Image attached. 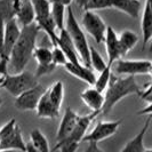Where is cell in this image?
Listing matches in <instances>:
<instances>
[{"mask_svg": "<svg viewBox=\"0 0 152 152\" xmlns=\"http://www.w3.org/2000/svg\"><path fill=\"white\" fill-rule=\"evenodd\" d=\"M45 93L48 96L49 101L52 102V104L56 109L60 110L63 99H64V85H63V83L62 81H56L50 87L46 88Z\"/></svg>", "mask_w": 152, "mask_h": 152, "instance_id": "603a6c76", "label": "cell"}, {"mask_svg": "<svg viewBox=\"0 0 152 152\" xmlns=\"http://www.w3.org/2000/svg\"><path fill=\"white\" fill-rule=\"evenodd\" d=\"M30 143L39 152H50V146L45 134L40 129H33L30 133Z\"/></svg>", "mask_w": 152, "mask_h": 152, "instance_id": "d4e9b609", "label": "cell"}, {"mask_svg": "<svg viewBox=\"0 0 152 152\" xmlns=\"http://www.w3.org/2000/svg\"><path fill=\"white\" fill-rule=\"evenodd\" d=\"M17 0H0V18L5 23L15 20Z\"/></svg>", "mask_w": 152, "mask_h": 152, "instance_id": "cb8c5ba5", "label": "cell"}, {"mask_svg": "<svg viewBox=\"0 0 152 152\" xmlns=\"http://www.w3.org/2000/svg\"><path fill=\"white\" fill-rule=\"evenodd\" d=\"M150 122H151V115L146 117V120H145L142 129L138 132L136 136L133 137L129 142L122 148V150L120 152H144V137L148 129H149Z\"/></svg>", "mask_w": 152, "mask_h": 152, "instance_id": "ac0fdd59", "label": "cell"}, {"mask_svg": "<svg viewBox=\"0 0 152 152\" xmlns=\"http://www.w3.org/2000/svg\"><path fill=\"white\" fill-rule=\"evenodd\" d=\"M65 30L69 33L71 41L76 48L78 56L81 61V64L87 66V68H91V64H89V45H88V41L87 38L85 36L84 31L80 28L79 23L77 21L75 13L72 10V8L66 7V16H65V25H64Z\"/></svg>", "mask_w": 152, "mask_h": 152, "instance_id": "3957f363", "label": "cell"}, {"mask_svg": "<svg viewBox=\"0 0 152 152\" xmlns=\"http://www.w3.org/2000/svg\"><path fill=\"white\" fill-rule=\"evenodd\" d=\"M65 12H66V7H64L63 5L50 2V15H52L53 22L55 24V28L58 29V30L64 29V25H65Z\"/></svg>", "mask_w": 152, "mask_h": 152, "instance_id": "484cf974", "label": "cell"}, {"mask_svg": "<svg viewBox=\"0 0 152 152\" xmlns=\"http://www.w3.org/2000/svg\"><path fill=\"white\" fill-rule=\"evenodd\" d=\"M99 114V112H91L86 115H80L79 120L75 126V128L72 130V133L69 135L68 138H65L64 141H69V142H76V143H80L83 142V138L87 134L88 127L91 126V121ZM63 142V141H62Z\"/></svg>", "mask_w": 152, "mask_h": 152, "instance_id": "4fadbf2b", "label": "cell"}, {"mask_svg": "<svg viewBox=\"0 0 152 152\" xmlns=\"http://www.w3.org/2000/svg\"><path fill=\"white\" fill-rule=\"evenodd\" d=\"M151 112H152V103H149V104H148V107H145L144 110L140 111L138 114H140V115H142V114L144 115V114H146V115L149 117V115H151Z\"/></svg>", "mask_w": 152, "mask_h": 152, "instance_id": "d590c367", "label": "cell"}, {"mask_svg": "<svg viewBox=\"0 0 152 152\" xmlns=\"http://www.w3.org/2000/svg\"><path fill=\"white\" fill-rule=\"evenodd\" d=\"M144 152H152V150H151V149H145Z\"/></svg>", "mask_w": 152, "mask_h": 152, "instance_id": "60d3db41", "label": "cell"}, {"mask_svg": "<svg viewBox=\"0 0 152 152\" xmlns=\"http://www.w3.org/2000/svg\"><path fill=\"white\" fill-rule=\"evenodd\" d=\"M15 20L20 26H26L34 23V10L31 0H17Z\"/></svg>", "mask_w": 152, "mask_h": 152, "instance_id": "9a60e30c", "label": "cell"}, {"mask_svg": "<svg viewBox=\"0 0 152 152\" xmlns=\"http://www.w3.org/2000/svg\"><path fill=\"white\" fill-rule=\"evenodd\" d=\"M141 6L140 0H111V8L125 13L132 18L138 17Z\"/></svg>", "mask_w": 152, "mask_h": 152, "instance_id": "d6986e66", "label": "cell"}, {"mask_svg": "<svg viewBox=\"0 0 152 152\" xmlns=\"http://www.w3.org/2000/svg\"><path fill=\"white\" fill-rule=\"evenodd\" d=\"M36 112L39 118H46V119H55L60 115V110L56 109L49 101L46 93L39 99V103L36 109Z\"/></svg>", "mask_w": 152, "mask_h": 152, "instance_id": "44dd1931", "label": "cell"}, {"mask_svg": "<svg viewBox=\"0 0 152 152\" xmlns=\"http://www.w3.org/2000/svg\"><path fill=\"white\" fill-rule=\"evenodd\" d=\"M111 8V0H87L85 4L84 10H99Z\"/></svg>", "mask_w": 152, "mask_h": 152, "instance_id": "f546056e", "label": "cell"}, {"mask_svg": "<svg viewBox=\"0 0 152 152\" xmlns=\"http://www.w3.org/2000/svg\"><path fill=\"white\" fill-rule=\"evenodd\" d=\"M45 91V87L42 85L38 84L33 88H31L29 91L22 93L21 95L16 96L14 104L21 111H34L37 109L39 99L42 96Z\"/></svg>", "mask_w": 152, "mask_h": 152, "instance_id": "30bf717a", "label": "cell"}, {"mask_svg": "<svg viewBox=\"0 0 152 152\" xmlns=\"http://www.w3.org/2000/svg\"><path fill=\"white\" fill-rule=\"evenodd\" d=\"M79 114L77 113L73 109H71L68 107L64 111V114L62 117V120L60 122L58 129L56 133V140L57 143L64 141L65 138H68L69 135L72 133V130L75 128V126L77 125V122L79 120Z\"/></svg>", "mask_w": 152, "mask_h": 152, "instance_id": "8fae6325", "label": "cell"}, {"mask_svg": "<svg viewBox=\"0 0 152 152\" xmlns=\"http://www.w3.org/2000/svg\"><path fill=\"white\" fill-rule=\"evenodd\" d=\"M1 104H2V99H1V96H0V107H1Z\"/></svg>", "mask_w": 152, "mask_h": 152, "instance_id": "b9f144b4", "label": "cell"}, {"mask_svg": "<svg viewBox=\"0 0 152 152\" xmlns=\"http://www.w3.org/2000/svg\"><path fill=\"white\" fill-rule=\"evenodd\" d=\"M52 60H53V63L56 66L57 65H63L64 66L65 63L68 62L64 53L62 52L57 46H53V49H52Z\"/></svg>", "mask_w": 152, "mask_h": 152, "instance_id": "1f68e13d", "label": "cell"}, {"mask_svg": "<svg viewBox=\"0 0 152 152\" xmlns=\"http://www.w3.org/2000/svg\"><path fill=\"white\" fill-rule=\"evenodd\" d=\"M142 34H143V49L152 39V6L151 0H145L144 12L142 16Z\"/></svg>", "mask_w": 152, "mask_h": 152, "instance_id": "ffe728a7", "label": "cell"}, {"mask_svg": "<svg viewBox=\"0 0 152 152\" xmlns=\"http://www.w3.org/2000/svg\"><path fill=\"white\" fill-rule=\"evenodd\" d=\"M120 125H121V119L114 121H99L91 133L85 135L83 142L99 143L103 140H107L117 133Z\"/></svg>", "mask_w": 152, "mask_h": 152, "instance_id": "9c48e42d", "label": "cell"}, {"mask_svg": "<svg viewBox=\"0 0 152 152\" xmlns=\"http://www.w3.org/2000/svg\"><path fill=\"white\" fill-rule=\"evenodd\" d=\"M4 79H5V76H2V75H0V86L2 84V81H4Z\"/></svg>", "mask_w": 152, "mask_h": 152, "instance_id": "ab89813d", "label": "cell"}, {"mask_svg": "<svg viewBox=\"0 0 152 152\" xmlns=\"http://www.w3.org/2000/svg\"><path fill=\"white\" fill-rule=\"evenodd\" d=\"M64 68H65V70L68 71L70 75H72L76 78H78V79L87 83L88 85L93 86L94 83H95V80H96V76L93 72V70L91 68L85 66L83 64H73V63L66 62Z\"/></svg>", "mask_w": 152, "mask_h": 152, "instance_id": "e0dca14e", "label": "cell"}, {"mask_svg": "<svg viewBox=\"0 0 152 152\" xmlns=\"http://www.w3.org/2000/svg\"><path fill=\"white\" fill-rule=\"evenodd\" d=\"M89 64H91L93 69L97 72H102L104 69L107 68V63L103 60V57L101 56V54L93 47L89 46Z\"/></svg>", "mask_w": 152, "mask_h": 152, "instance_id": "83f0119b", "label": "cell"}, {"mask_svg": "<svg viewBox=\"0 0 152 152\" xmlns=\"http://www.w3.org/2000/svg\"><path fill=\"white\" fill-rule=\"evenodd\" d=\"M36 61L38 62V65H48L52 64L53 60H52V49L47 46H40V47H36L33 50V55Z\"/></svg>", "mask_w": 152, "mask_h": 152, "instance_id": "4316f807", "label": "cell"}, {"mask_svg": "<svg viewBox=\"0 0 152 152\" xmlns=\"http://www.w3.org/2000/svg\"><path fill=\"white\" fill-rule=\"evenodd\" d=\"M53 46H57L61 49L62 52L64 53V55H65L68 62L73 63V64H81L80 61H79V56H78L76 48L72 44L71 38H70L69 33L65 30V28L60 30V34H57Z\"/></svg>", "mask_w": 152, "mask_h": 152, "instance_id": "7c38bea8", "label": "cell"}, {"mask_svg": "<svg viewBox=\"0 0 152 152\" xmlns=\"http://www.w3.org/2000/svg\"><path fill=\"white\" fill-rule=\"evenodd\" d=\"M86 1H87V0H76V4L78 5V6H79V8L84 9L85 4H86Z\"/></svg>", "mask_w": 152, "mask_h": 152, "instance_id": "f35d334b", "label": "cell"}, {"mask_svg": "<svg viewBox=\"0 0 152 152\" xmlns=\"http://www.w3.org/2000/svg\"><path fill=\"white\" fill-rule=\"evenodd\" d=\"M80 97L83 99L85 104L91 110V112H99L103 107L104 103V94L101 91H96L94 87L85 89L81 94Z\"/></svg>", "mask_w": 152, "mask_h": 152, "instance_id": "2e32d148", "label": "cell"}, {"mask_svg": "<svg viewBox=\"0 0 152 152\" xmlns=\"http://www.w3.org/2000/svg\"><path fill=\"white\" fill-rule=\"evenodd\" d=\"M34 10V23L38 25L40 30H42L50 38V42L54 45L57 34L55 33V24L50 15V1L49 0H31Z\"/></svg>", "mask_w": 152, "mask_h": 152, "instance_id": "5b68a950", "label": "cell"}, {"mask_svg": "<svg viewBox=\"0 0 152 152\" xmlns=\"http://www.w3.org/2000/svg\"><path fill=\"white\" fill-rule=\"evenodd\" d=\"M25 148L26 143L23 140L21 127L12 118L0 128V150L25 152Z\"/></svg>", "mask_w": 152, "mask_h": 152, "instance_id": "277c9868", "label": "cell"}, {"mask_svg": "<svg viewBox=\"0 0 152 152\" xmlns=\"http://www.w3.org/2000/svg\"><path fill=\"white\" fill-rule=\"evenodd\" d=\"M141 88L138 87L135 78L133 76H127L120 78L111 73L110 80L104 94V103L101 112L103 114H109L111 110L118 104L122 99L129 96L132 94H138Z\"/></svg>", "mask_w": 152, "mask_h": 152, "instance_id": "7a4b0ae2", "label": "cell"}, {"mask_svg": "<svg viewBox=\"0 0 152 152\" xmlns=\"http://www.w3.org/2000/svg\"><path fill=\"white\" fill-rule=\"evenodd\" d=\"M84 152H107V151L102 150L99 145H97V143H95V142H88V146L86 148V150Z\"/></svg>", "mask_w": 152, "mask_h": 152, "instance_id": "836d02e7", "label": "cell"}, {"mask_svg": "<svg viewBox=\"0 0 152 152\" xmlns=\"http://www.w3.org/2000/svg\"><path fill=\"white\" fill-rule=\"evenodd\" d=\"M4 36H5V22L0 18V56L2 54V48H4Z\"/></svg>", "mask_w": 152, "mask_h": 152, "instance_id": "e575fe53", "label": "cell"}, {"mask_svg": "<svg viewBox=\"0 0 152 152\" xmlns=\"http://www.w3.org/2000/svg\"><path fill=\"white\" fill-rule=\"evenodd\" d=\"M103 42H105V49H107V58H109L107 65L112 66L114 62L120 60L119 46H118V34L113 30L112 26H107L105 37H104Z\"/></svg>", "mask_w": 152, "mask_h": 152, "instance_id": "5bb4252c", "label": "cell"}, {"mask_svg": "<svg viewBox=\"0 0 152 152\" xmlns=\"http://www.w3.org/2000/svg\"><path fill=\"white\" fill-rule=\"evenodd\" d=\"M78 146H79V143L69 142V141H63V142L56 143V145L54 146V149H52L50 151L60 150V152H76L77 150H78Z\"/></svg>", "mask_w": 152, "mask_h": 152, "instance_id": "4dcf8cb0", "label": "cell"}, {"mask_svg": "<svg viewBox=\"0 0 152 152\" xmlns=\"http://www.w3.org/2000/svg\"><path fill=\"white\" fill-rule=\"evenodd\" d=\"M38 79L33 73H31L30 71H22L20 73L15 75H9L5 77L4 81L0 87L5 88L6 91L13 95V96H18L24 91H29L31 88H33L34 86L39 84L37 81Z\"/></svg>", "mask_w": 152, "mask_h": 152, "instance_id": "8992f818", "label": "cell"}, {"mask_svg": "<svg viewBox=\"0 0 152 152\" xmlns=\"http://www.w3.org/2000/svg\"><path fill=\"white\" fill-rule=\"evenodd\" d=\"M138 41V36L135 32L129 30L122 31L118 36V46H119V53L120 57L125 56L129 50H132Z\"/></svg>", "mask_w": 152, "mask_h": 152, "instance_id": "7402d4cb", "label": "cell"}, {"mask_svg": "<svg viewBox=\"0 0 152 152\" xmlns=\"http://www.w3.org/2000/svg\"><path fill=\"white\" fill-rule=\"evenodd\" d=\"M83 26L96 44H102L104 41L107 24L99 14L93 10H85L83 16Z\"/></svg>", "mask_w": 152, "mask_h": 152, "instance_id": "ba28073f", "label": "cell"}, {"mask_svg": "<svg viewBox=\"0 0 152 152\" xmlns=\"http://www.w3.org/2000/svg\"><path fill=\"white\" fill-rule=\"evenodd\" d=\"M111 71H112V68L107 65V68L104 69L102 72H99V77L96 78L95 83L93 85L96 91H101V93H104V91H105V89H107V84H109V80H110Z\"/></svg>", "mask_w": 152, "mask_h": 152, "instance_id": "f1b7e54d", "label": "cell"}, {"mask_svg": "<svg viewBox=\"0 0 152 152\" xmlns=\"http://www.w3.org/2000/svg\"><path fill=\"white\" fill-rule=\"evenodd\" d=\"M151 94H152V85L148 84L146 85V87L143 88V89H141L137 95H138V96H141L144 101H146V102H148V104H149V103H152Z\"/></svg>", "mask_w": 152, "mask_h": 152, "instance_id": "d6a6232c", "label": "cell"}, {"mask_svg": "<svg viewBox=\"0 0 152 152\" xmlns=\"http://www.w3.org/2000/svg\"><path fill=\"white\" fill-rule=\"evenodd\" d=\"M114 72L126 76L151 75L152 63L149 60H118L112 64Z\"/></svg>", "mask_w": 152, "mask_h": 152, "instance_id": "52a82bcc", "label": "cell"}, {"mask_svg": "<svg viewBox=\"0 0 152 152\" xmlns=\"http://www.w3.org/2000/svg\"><path fill=\"white\" fill-rule=\"evenodd\" d=\"M39 31L40 29L36 23L21 28L20 37L12 49L8 61V66L14 75L24 71L25 66L31 60L33 50L37 47L36 45Z\"/></svg>", "mask_w": 152, "mask_h": 152, "instance_id": "6da1fadb", "label": "cell"}, {"mask_svg": "<svg viewBox=\"0 0 152 152\" xmlns=\"http://www.w3.org/2000/svg\"><path fill=\"white\" fill-rule=\"evenodd\" d=\"M25 152H39L31 143H26V148H25Z\"/></svg>", "mask_w": 152, "mask_h": 152, "instance_id": "74e56055", "label": "cell"}, {"mask_svg": "<svg viewBox=\"0 0 152 152\" xmlns=\"http://www.w3.org/2000/svg\"><path fill=\"white\" fill-rule=\"evenodd\" d=\"M49 1H50V2H55V4H60V5H63L64 7H69L73 0H49Z\"/></svg>", "mask_w": 152, "mask_h": 152, "instance_id": "8d00e7d4", "label": "cell"}]
</instances>
